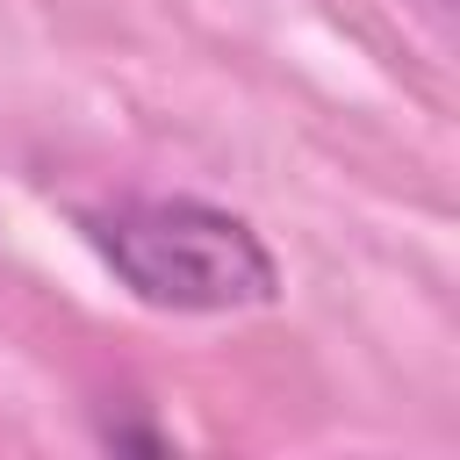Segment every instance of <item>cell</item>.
<instances>
[{
    "label": "cell",
    "mask_w": 460,
    "mask_h": 460,
    "mask_svg": "<svg viewBox=\"0 0 460 460\" xmlns=\"http://www.w3.org/2000/svg\"><path fill=\"white\" fill-rule=\"evenodd\" d=\"M101 259L158 309H252L280 288L244 216L208 201H115L86 216Z\"/></svg>",
    "instance_id": "cell-1"
}]
</instances>
